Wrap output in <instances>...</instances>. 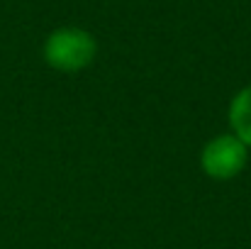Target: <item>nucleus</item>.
Here are the masks:
<instances>
[{"label": "nucleus", "mask_w": 251, "mask_h": 249, "mask_svg": "<svg viewBox=\"0 0 251 249\" xmlns=\"http://www.w3.org/2000/svg\"><path fill=\"white\" fill-rule=\"evenodd\" d=\"M44 61L59 74H78L98 56V42L83 27H59L44 39Z\"/></svg>", "instance_id": "nucleus-1"}, {"label": "nucleus", "mask_w": 251, "mask_h": 249, "mask_svg": "<svg viewBox=\"0 0 251 249\" xmlns=\"http://www.w3.org/2000/svg\"><path fill=\"white\" fill-rule=\"evenodd\" d=\"M249 152L251 149L234 132L215 135L200 149V168L212 181H232L247 168Z\"/></svg>", "instance_id": "nucleus-2"}, {"label": "nucleus", "mask_w": 251, "mask_h": 249, "mask_svg": "<svg viewBox=\"0 0 251 249\" xmlns=\"http://www.w3.org/2000/svg\"><path fill=\"white\" fill-rule=\"evenodd\" d=\"M227 122H229V132H234L251 149V83L232 95L227 108Z\"/></svg>", "instance_id": "nucleus-3"}]
</instances>
